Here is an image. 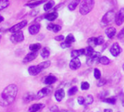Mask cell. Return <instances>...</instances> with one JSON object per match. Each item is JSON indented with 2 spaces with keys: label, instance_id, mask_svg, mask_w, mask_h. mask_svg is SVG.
Segmentation results:
<instances>
[{
  "label": "cell",
  "instance_id": "cell-11",
  "mask_svg": "<svg viewBox=\"0 0 124 112\" xmlns=\"http://www.w3.org/2000/svg\"><path fill=\"white\" fill-rule=\"evenodd\" d=\"M80 66H81V63L78 58H75L71 60L70 63V68L72 70H77L80 69Z\"/></svg>",
  "mask_w": 124,
  "mask_h": 112
},
{
  "label": "cell",
  "instance_id": "cell-2",
  "mask_svg": "<svg viewBox=\"0 0 124 112\" xmlns=\"http://www.w3.org/2000/svg\"><path fill=\"white\" fill-rule=\"evenodd\" d=\"M94 5H95L94 0H83L79 7L80 13L83 15H85L88 14L93 10Z\"/></svg>",
  "mask_w": 124,
  "mask_h": 112
},
{
  "label": "cell",
  "instance_id": "cell-8",
  "mask_svg": "<svg viewBox=\"0 0 124 112\" xmlns=\"http://www.w3.org/2000/svg\"><path fill=\"white\" fill-rule=\"evenodd\" d=\"M42 71H43V69L41 68V66L39 65H37V66H30L28 69L29 74L31 76H37L39 74H40Z\"/></svg>",
  "mask_w": 124,
  "mask_h": 112
},
{
  "label": "cell",
  "instance_id": "cell-24",
  "mask_svg": "<svg viewBox=\"0 0 124 112\" xmlns=\"http://www.w3.org/2000/svg\"><path fill=\"white\" fill-rule=\"evenodd\" d=\"M88 46L91 47H95L96 46H97V39L96 37H91L88 39Z\"/></svg>",
  "mask_w": 124,
  "mask_h": 112
},
{
  "label": "cell",
  "instance_id": "cell-25",
  "mask_svg": "<svg viewBox=\"0 0 124 112\" xmlns=\"http://www.w3.org/2000/svg\"><path fill=\"white\" fill-rule=\"evenodd\" d=\"M40 48H41V44L39 43L32 44L29 46V49L31 52H37L39 49H40Z\"/></svg>",
  "mask_w": 124,
  "mask_h": 112
},
{
  "label": "cell",
  "instance_id": "cell-3",
  "mask_svg": "<svg viewBox=\"0 0 124 112\" xmlns=\"http://www.w3.org/2000/svg\"><path fill=\"white\" fill-rule=\"evenodd\" d=\"M115 13L112 10H110V11H108L106 14H104V15L102 17V19H101V23L103 24H109L111 22H112L115 18Z\"/></svg>",
  "mask_w": 124,
  "mask_h": 112
},
{
  "label": "cell",
  "instance_id": "cell-13",
  "mask_svg": "<svg viewBox=\"0 0 124 112\" xmlns=\"http://www.w3.org/2000/svg\"><path fill=\"white\" fill-rule=\"evenodd\" d=\"M40 29V25L39 23H35L29 26V32L31 35H35L39 33Z\"/></svg>",
  "mask_w": 124,
  "mask_h": 112
},
{
  "label": "cell",
  "instance_id": "cell-16",
  "mask_svg": "<svg viewBox=\"0 0 124 112\" xmlns=\"http://www.w3.org/2000/svg\"><path fill=\"white\" fill-rule=\"evenodd\" d=\"M85 55V49H75L72 51L71 52V56L72 57V58H78L81 55Z\"/></svg>",
  "mask_w": 124,
  "mask_h": 112
},
{
  "label": "cell",
  "instance_id": "cell-33",
  "mask_svg": "<svg viewBox=\"0 0 124 112\" xmlns=\"http://www.w3.org/2000/svg\"><path fill=\"white\" fill-rule=\"evenodd\" d=\"M78 89L77 87H72V88H70V89L69 90V91H68V95H69L70 96H72V95H75V94L78 92Z\"/></svg>",
  "mask_w": 124,
  "mask_h": 112
},
{
  "label": "cell",
  "instance_id": "cell-31",
  "mask_svg": "<svg viewBox=\"0 0 124 112\" xmlns=\"http://www.w3.org/2000/svg\"><path fill=\"white\" fill-rule=\"evenodd\" d=\"M104 103H109V104H115L116 103V99L115 98H104L102 100Z\"/></svg>",
  "mask_w": 124,
  "mask_h": 112
},
{
  "label": "cell",
  "instance_id": "cell-27",
  "mask_svg": "<svg viewBox=\"0 0 124 112\" xmlns=\"http://www.w3.org/2000/svg\"><path fill=\"white\" fill-rule=\"evenodd\" d=\"M94 52V49L93 47L88 46V47H86L85 49V55H86L88 58L91 57V56L92 55V54Z\"/></svg>",
  "mask_w": 124,
  "mask_h": 112
},
{
  "label": "cell",
  "instance_id": "cell-17",
  "mask_svg": "<svg viewBox=\"0 0 124 112\" xmlns=\"http://www.w3.org/2000/svg\"><path fill=\"white\" fill-rule=\"evenodd\" d=\"M105 33L109 39H112L116 34V29L114 27H109L106 29Z\"/></svg>",
  "mask_w": 124,
  "mask_h": 112
},
{
  "label": "cell",
  "instance_id": "cell-5",
  "mask_svg": "<svg viewBox=\"0 0 124 112\" xmlns=\"http://www.w3.org/2000/svg\"><path fill=\"white\" fill-rule=\"evenodd\" d=\"M52 92V88L50 87H46L42 89H41L37 94V100L43 98L47 95H49Z\"/></svg>",
  "mask_w": 124,
  "mask_h": 112
},
{
  "label": "cell",
  "instance_id": "cell-40",
  "mask_svg": "<svg viewBox=\"0 0 124 112\" xmlns=\"http://www.w3.org/2000/svg\"><path fill=\"white\" fill-rule=\"evenodd\" d=\"M78 101L80 105H83L85 103V98L83 96H80L78 98Z\"/></svg>",
  "mask_w": 124,
  "mask_h": 112
},
{
  "label": "cell",
  "instance_id": "cell-28",
  "mask_svg": "<svg viewBox=\"0 0 124 112\" xmlns=\"http://www.w3.org/2000/svg\"><path fill=\"white\" fill-rule=\"evenodd\" d=\"M99 63H100L102 65H108L110 63V60L107 57H106V56H102V57L100 58Z\"/></svg>",
  "mask_w": 124,
  "mask_h": 112
},
{
  "label": "cell",
  "instance_id": "cell-36",
  "mask_svg": "<svg viewBox=\"0 0 124 112\" xmlns=\"http://www.w3.org/2000/svg\"><path fill=\"white\" fill-rule=\"evenodd\" d=\"M96 39H97V44L98 45H101V44H104V37L102 36H98V37H96Z\"/></svg>",
  "mask_w": 124,
  "mask_h": 112
},
{
  "label": "cell",
  "instance_id": "cell-29",
  "mask_svg": "<svg viewBox=\"0 0 124 112\" xmlns=\"http://www.w3.org/2000/svg\"><path fill=\"white\" fill-rule=\"evenodd\" d=\"M75 39L74 36H73L72 34H70L65 38V42H67V43H68V44H72V43L75 42Z\"/></svg>",
  "mask_w": 124,
  "mask_h": 112
},
{
  "label": "cell",
  "instance_id": "cell-21",
  "mask_svg": "<svg viewBox=\"0 0 124 112\" xmlns=\"http://www.w3.org/2000/svg\"><path fill=\"white\" fill-rule=\"evenodd\" d=\"M50 52L49 48H47V47H44V48L42 49L41 53H40V55H41V56H42V58H44V59L47 58L49 57V56H50Z\"/></svg>",
  "mask_w": 124,
  "mask_h": 112
},
{
  "label": "cell",
  "instance_id": "cell-37",
  "mask_svg": "<svg viewBox=\"0 0 124 112\" xmlns=\"http://www.w3.org/2000/svg\"><path fill=\"white\" fill-rule=\"evenodd\" d=\"M61 26H59V25H55V24H54L52 31H53L54 33H57V32H58L59 31H61Z\"/></svg>",
  "mask_w": 124,
  "mask_h": 112
},
{
  "label": "cell",
  "instance_id": "cell-19",
  "mask_svg": "<svg viewBox=\"0 0 124 112\" xmlns=\"http://www.w3.org/2000/svg\"><path fill=\"white\" fill-rule=\"evenodd\" d=\"M58 18V13L56 12H53V13H50L48 14H47L45 16V18L49 21H55L56 18Z\"/></svg>",
  "mask_w": 124,
  "mask_h": 112
},
{
  "label": "cell",
  "instance_id": "cell-4",
  "mask_svg": "<svg viewBox=\"0 0 124 112\" xmlns=\"http://www.w3.org/2000/svg\"><path fill=\"white\" fill-rule=\"evenodd\" d=\"M23 40H24V35L21 31L13 34L10 36V41L14 44L20 43L23 42Z\"/></svg>",
  "mask_w": 124,
  "mask_h": 112
},
{
  "label": "cell",
  "instance_id": "cell-32",
  "mask_svg": "<svg viewBox=\"0 0 124 112\" xmlns=\"http://www.w3.org/2000/svg\"><path fill=\"white\" fill-rule=\"evenodd\" d=\"M50 64H51V63H50V61H44V62L39 63V66H41V68L44 70V69H45L49 68L50 66Z\"/></svg>",
  "mask_w": 124,
  "mask_h": 112
},
{
  "label": "cell",
  "instance_id": "cell-46",
  "mask_svg": "<svg viewBox=\"0 0 124 112\" xmlns=\"http://www.w3.org/2000/svg\"><path fill=\"white\" fill-rule=\"evenodd\" d=\"M3 21H4V18L1 15H0V23H2Z\"/></svg>",
  "mask_w": 124,
  "mask_h": 112
},
{
  "label": "cell",
  "instance_id": "cell-22",
  "mask_svg": "<svg viewBox=\"0 0 124 112\" xmlns=\"http://www.w3.org/2000/svg\"><path fill=\"white\" fill-rule=\"evenodd\" d=\"M54 6H55V2L53 0H49L46 4H45L44 10H45V11H48L50 9H52Z\"/></svg>",
  "mask_w": 124,
  "mask_h": 112
},
{
  "label": "cell",
  "instance_id": "cell-43",
  "mask_svg": "<svg viewBox=\"0 0 124 112\" xmlns=\"http://www.w3.org/2000/svg\"><path fill=\"white\" fill-rule=\"evenodd\" d=\"M50 112H59L58 106L57 105H53L50 108Z\"/></svg>",
  "mask_w": 124,
  "mask_h": 112
},
{
  "label": "cell",
  "instance_id": "cell-6",
  "mask_svg": "<svg viewBox=\"0 0 124 112\" xmlns=\"http://www.w3.org/2000/svg\"><path fill=\"white\" fill-rule=\"evenodd\" d=\"M115 21L117 26H121L124 22V8H120L115 15Z\"/></svg>",
  "mask_w": 124,
  "mask_h": 112
},
{
  "label": "cell",
  "instance_id": "cell-1",
  "mask_svg": "<svg viewBox=\"0 0 124 112\" xmlns=\"http://www.w3.org/2000/svg\"><path fill=\"white\" fill-rule=\"evenodd\" d=\"M18 91V87L14 84L6 87L0 95V105L6 107L11 105L16 100Z\"/></svg>",
  "mask_w": 124,
  "mask_h": 112
},
{
  "label": "cell",
  "instance_id": "cell-10",
  "mask_svg": "<svg viewBox=\"0 0 124 112\" xmlns=\"http://www.w3.org/2000/svg\"><path fill=\"white\" fill-rule=\"evenodd\" d=\"M38 55V52H31L30 53L27 54L24 58L23 59V63H28L32 61H34Z\"/></svg>",
  "mask_w": 124,
  "mask_h": 112
},
{
  "label": "cell",
  "instance_id": "cell-26",
  "mask_svg": "<svg viewBox=\"0 0 124 112\" xmlns=\"http://www.w3.org/2000/svg\"><path fill=\"white\" fill-rule=\"evenodd\" d=\"M46 0H40V1H37L36 2H34V3H29V4H26V6L27 7H29L31 8H33V7H35L37 6H39V5H42V3L45 2Z\"/></svg>",
  "mask_w": 124,
  "mask_h": 112
},
{
  "label": "cell",
  "instance_id": "cell-15",
  "mask_svg": "<svg viewBox=\"0 0 124 112\" xmlns=\"http://www.w3.org/2000/svg\"><path fill=\"white\" fill-rule=\"evenodd\" d=\"M57 81V78L53 75H49L47 77H46L44 79V83L45 84H47V85H50V84H54L55 82Z\"/></svg>",
  "mask_w": 124,
  "mask_h": 112
},
{
  "label": "cell",
  "instance_id": "cell-14",
  "mask_svg": "<svg viewBox=\"0 0 124 112\" xmlns=\"http://www.w3.org/2000/svg\"><path fill=\"white\" fill-rule=\"evenodd\" d=\"M45 107L43 103H35L31 105L29 108V112H37Z\"/></svg>",
  "mask_w": 124,
  "mask_h": 112
},
{
  "label": "cell",
  "instance_id": "cell-41",
  "mask_svg": "<svg viewBox=\"0 0 124 112\" xmlns=\"http://www.w3.org/2000/svg\"><path fill=\"white\" fill-rule=\"evenodd\" d=\"M117 37L119 39H121V38H123L124 37V27L121 29V31L119 32V34H117Z\"/></svg>",
  "mask_w": 124,
  "mask_h": 112
},
{
  "label": "cell",
  "instance_id": "cell-12",
  "mask_svg": "<svg viewBox=\"0 0 124 112\" xmlns=\"http://www.w3.org/2000/svg\"><path fill=\"white\" fill-rule=\"evenodd\" d=\"M65 96V92L63 89H58L55 92V98L58 102H61Z\"/></svg>",
  "mask_w": 124,
  "mask_h": 112
},
{
  "label": "cell",
  "instance_id": "cell-7",
  "mask_svg": "<svg viewBox=\"0 0 124 112\" xmlns=\"http://www.w3.org/2000/svg\"><path fill=\"white\" fill-rule=\"evenodd\" d=\"M27 25V21H23L14 26H13L11 28H9V31L14 34L16 32H18V31H20L23 28H24Z\"/></svg>",
  "mask_w": 124,
  "mask_h": 112
},
{
  "label": "cell",
  "instance_id": "cell-18",
  "mask_svg": "<svg viewBox=\"0 0 124 112\" xmlns=\"http://www.w3.org/2000/svg\"><path fill=\"white\" fill-rule=\"evenodd\" d=\"M35 99H37V95H34L32 92H28L23 97V100L25 102H30Z\"/></svg>",
  "mask_w": 124,
  "mask_h": 112
},
{
  "label": "cell",
  "instance_id": "cell-47",
  "mask_svg": "<svg viewBox=\"0 0 124 112\" xmlns=\"http://www.w3.org/2000/svg\"><path fill=\"white\" fill-rule=\"evenodd\" d=\"M123 71H124V63H123Z\"/></svg>",
  "mask_w": 124,
  "mask_h": 112
},
{
  "label": "cell",
  "instance_id": "cell-38",
  "mask_svg": "<svg viewBox=\"0 0 124 112\" xmlns=\"http://www.w3.org/2000/svg\"><path fill=\"white\" fill-rule=\"evenodd\" d=\"M106 84V80L104 79H100L97 81V86L98 87H101Z\"/></svg>",
  "mask_w": 124,
  "mask_h": 112
},
{
  "label": "cell",
  "instance_id": "cell-49",
  "mask_svg": "<svg viewBox=\"0 0 124 112\" xmlns=\"http://www.w3.org/2000/svg\"><path fill=\"white\" fill-rule=\"evenodd\" d=\"M34 1H35V0H34Z\"/></svg>",
  "mask_w": 124,
  "mask_h": 112
},
{
  "label": "cell",
  "instance_id": "cell-39",
  "mask_svg": "<svg viewBox=\"0 0 124 112\" xmlns=\"http://www.w3.org/2000/svg\"><path fill=\"white\" fill-rule=\"evenodd\" d=\"M61 48H63V49H65V48H69V47H71V44H68V43H67V42H62L61 44Z\"/></svg>",
  "mask_w": 124,
  "mask_h": 112
},
{
  "label": "cell",
  "instance_id": "cell-9",
  "mask_svg": "<svg viewBox=\"0 0 124 112\" xmlns=\"http://www.w3.org/2000/svg\"><path fill=\"white\" fill-rule=\"evenodd\" d=\"M121 51H122L121 47L119 46V44L117 43H114L109 49L110 53L112 54V56H114V57H117V56H118L120 54Z\"/></svg>",
  "mask_w": 124,
  "mask_h": 112
},
{
  "label": "cell",
  "instance_id": "cell-42",
  "mask_svg": "<svg viewBox=\"0 0 124 112\" xmlns=\"http://www.w3.org/2000/svg\"><path fill=\"white\" fill-rule=\"evenodd\" d=\"M64 36L63 35H59V36H56L55 37V40L58 41V42H61L62 40H64Z\"/></svg>",
  "mask_w": 124,
  "mask_h": 112
},
{
  "label": "cell",
  "instance_id": "cell-30",
  "mask_svg": "<svg viewBox=\"0 0 124 112\" xmlns=\"http://www.w3.org/2000/svg\"><path fill=\"white\" fill-rule=\"evenodd\" d=\"M93 102V97L91 95H88L85 98V103L87 105H91Z\"/></svg>",
  "mask_w": 124,
  "mask_h": 112
},
{
  "label": "cell",
  "instance_id": "cell-35",
  "mask_svg": "<svg viewBox=\"0 0 124 112\" xmlns=\"http://www.w3.org/2000/svg\"><path fill=\"white\" fill-rule=\"evenodd\" d=\"M90 88V84L87 82H83L81 84V89L83 90H87Z\"/></svg>",
  "mask_w": 124,
  "mask_h": 112
},
{
  "label": "cell",
  "instance_id": "cell-48",
  "mask_svg": "<svg viewBox=\"0 0 124 112\" xmlns=\"http://www.w3.org/2000/svg\"><path fill=\"white\" fill-rule=\"evenodd\" d=\"M1 38H2V36L0 35V41H1Z\"/></svg>",
  "mask_w": 124,
  "mask_h": 112
},
{
  "label": "cell",
  "instance_id": "cell-44",
  "mask_svg": "<svg viewBox=\"0 0 124 112\" xmlns=\"http://www.w3.org/2000/svg\"><path fill=\"white\" fill-rule=\"evenodd\" d=\"M53 26H54L53 23H50V24L47 25V28L48 30H50V31H52V30H53Z\"/></svg>",
  "mask_w": 124,
  "mask_h": 112
},
{
  "label": "cell",
  "instance_id": "cell-23",
  "mask_svg": "<svg viewBox=\"0 0 124 112\" xmlns=\"http://www.w3.org/2000/svg\"><path fill=\"white\" fill-rule=\"evenodd\" d=\"M10 5L9 0H0V11L7 8Z\"/></svg>",
  "mask_w": 124,
  "mask_h": 112
},
{
  "label": "cell",
  "instance_id": "cell-20",
  "mask_svg": "<svg viewBox=\"0 0 124 112\" xmlns=\"http://www.w3.org/2000/svg\"><path fill=\"white\" fill-rule=\"evenodd\" d=\"M80 0H72L68 5V9L70 11L75 10V8L77 7V6L80 4Z\"/></svg>",
  "mask_w": 124,
  "mask_h": 112
},
{
  "label": "cell",
  "instance_id": "cell-45",
  "mask_svg": "<svg viewBox=\"0 0 124 112\" xmlns=\"http://www.w3.org/2000/svg\"><path fill=\"white\" fill-rule=\"evenodd\" d=\"M104 112H112V110L109 109V108H107V109H104Z\"/></svg>",
  "mask_w": 124,
  "mask_h": 112
},
{
  "label": "cell",
  "instance_id": "cell-34",
  "mask_svg": "<svg viewBox=\"0 0 124 112\" xmlns=\"http://www.w3.org/2000/svg\"><path fill=\"white\" fill-rule=\"evenodd\" d=\"M93 75H94V77L99 80L101 79V71L98 69H94V72H93Z\"/></svg>",
  "mask_w": 124,
  "mask_h": 112
}]
</instances>
